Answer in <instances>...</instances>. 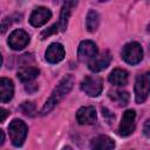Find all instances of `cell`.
I'll use <instances>...</instances> for the list:
<instances>
[{"label":"cell","mask_w":150,"mask_h":150,"mask_svg":"<svg viewBox=\"0 0 150 150\" xmlns=\"http://www.w3.org/2000/svg\"><path fill=\"white\" fill-rule=\"evenodd\" d=\"M74 76L71 74L66 75L60 82L59 84L54 88V90L52 91V95L49 96V98L47 100V102L45 103V105L41 109V115H46L48 114L50 110H53V108L71 90L73 86H74Z\"/></svg>","instance_id":"1"},{"label":"cell","mask_w":150,"mask_h":150,"mask_svg":"<svg viewBox=\"0 0 150 150\" xmlns=\"http://www.w3.org/2000/svg\"><path fill=\"white\" fill-rule=\"evenodd\" d=\"M27 131H28V128L23 121L18 120V118L13 120L8 125V134H9L12 144L18 148L21 146L26 139Z\"/></svg>","instance_id":"2"},{"label":"cell","mask_w":150,"mask_h":150,"mask_svg":"<svg viewBox=\"0 0 150 150\" xmlns=\"http://www.w3.org/2000/svg\"><path fill=\"white\" fill-rule=\"evenodd\" d=\"M122 57L129 64H137L143 59V48L138 42H129L122 48Z\"/></svg>","instance_id":"3"},{"label":"cell","mask_w":150,"mask_h":150,"mask_svg":"<svg viewBox=\"0 0 150 150\" xmlns=\"http://www.w3.org/2000/svg\"><path fill=\"white\" fill-rule=\"evenodd\" d=\"M150 88V74L145 73L138 75L135 82V100L137 103H143L149 95Z\"/></svg>","instance_id":"4"},{"label":"cell","mask_w":150,"mask_h":150,"mask_svg":"<svg viewBox=\"0 0 150 150\" xmlns=\"http://www.w3.org/2000/svg\"><path fill=\"white\" fill-rule=\"evenodd\" d=\"M81 89L88 96L96 97L103 90V81L98 76H87L81 83Z\"/></svg>","instance_id":"5"},{"label":"cell","mask_w":150,"mask_h":150,"mask_svg":"<svg viewBox=\"0 0 150 150\" xmlns=\"http://www.w3.org/2000/svg\"><path fill=\"white\" fill-rule=\"evenodd\" d=\"M135 118H136V112L132 109H129L127 111H124L121 123H120V128H118V134L123 137L129 136L134 132L136 123H135Z\"/></svg>","instance_id":"6"},{"label":"cell","mask_w":150,"mask_h":150,"mask_svg":"<svg viewBox=\"0 0 150 150\" xmlns=\"http://www.w3.org/2000/svg\"><path fill=\"white\" fill-rule=\"evenodd\" d=\"M8 46L14 50H21L29 43V35L22 29H15L9 34Z\"/></svg>","instance_id":"7"},{"label":"cell","mask_w":150,"mask_h":150,"mask_svg":"<svg viewBox=\"0 0 150 150\" xmlns=\"http://www.w3.org/2000/svg\"><path fill=\"white\" fill-rule=\"evenodd\" d=\"M111 62V55L109 52H103L100 55H95L89 62H88V68L93 73H98L103 69H105Z\"/></svg>","instance_id":"8"},{"label":"cell","mask_w":150,"mask_h":150,"mask_svg":"<svg viewBox=\"0 0 150 150\" xmlns=\"http://www.w3.org/2000/svg\"><path fill=\"white\" fill-rule=\"evenodd\" d=\"M97 54V47L96 45L90 41V40H84L79 45L77 49V56L79 60L84 62V61H90L95 55Z\"/></svg>","instance_id":"9"},{"label":"cell","mask_w":150,"mask_h":150,"mask_svg":"<svg viewBox=\"0 0 150 150\" xmlns=\"http://www.w3.org/2000/svg\"><path fill=\"white\" fill-rule=\"evenodd\" d=\"M52 18V12L46 7H38L33 11L29 16V22L34 27L43 26L49 19Z\"/></svg>","instance_id":"10"},{"label":"cell","mask_w":150,"mask_h":150,"mask_svg":"<svg viewBox=\"0 0 150 150\" xmlns=\"http://www.w3.org/2000/svg\"><path fill=\"white\" fill-rule=\"evenodd\" d=\"M45 57L49 63H57V62L62 61L63 57H64V48H63V46L61 43H59V42L50 43L49 47L46 50Z\"/></svg>","instance_id":"11"},{"label":"cell","mask_w":150,"mask_h":150,"mask_svg":"<svg viewBox=\"0 0 150 150\" xmlns=\"http://www.w3.org/2000/svg\"><path fill=\"white\" fill-rule=\"evenodd\" d=\"M76 120L80 124H94L97 120L96 110L94 107H82L76 112Z\"/></svg>","instance_id":"12"},{"label":"cell","mask_w":150,"mask_h":150,"mask_svg":"<svg viewBox=\"0 0 150 150\" xmlns=\"http://www.w3.org/2000/svg\"><path fill=\"white\" fill-rule=\"evenodd\" d=\"M115 148V141L107 135H98L90 142L91 150H112Z\"/></svg>","instance_id":"13"},{"label":"cell","mask_w":150,"mask_h":150,"mask_svg":"<svg viewBox=\"0 0 150 150\" xmlns=\"http://www.w3.org/2000/svg\"><path fill=\"white\" fill-rule=\"evenodd\" d=\"M14 95V84L7 77L0 79V102H9Z\"/></svg>","instance_id":"14"},{"label":"cell","mask_w":150,"mask_h":150,"mask_svg":"<svg viewBox=\"0 0 150 150\" xmlns=\"http://www.w3.org/2000/svg\"><path fill=\"white\" fill-rule=\"evenodd\" d=\"M109 82L114 86H117V87H122V86H125L128 83V73L124 70V69H120V68H116L114 69L109 77H108Z\"/></svg>","instance_id":"15"},{"label":"cell","mask_w":150,"mask_h":150,"mask_svg":"<svg viewBox=\"0 0 150 150\" xmlns=\"http://www.w3.org/2000/svg\"><path fill=\"white\" fill-rule=\"evenodd\" d=\"M77 2L73 1V2H64L63 6H62V9H61V14H60V20L57 22V27H59V30H66L67 28V25H68V19H69V15H70V11H71V7L75 6Z\"/></svg>","instance_id":"16"},{"label":"cell","mask_w":150,"mask_h":150,"mask_svg":"<svg viewBox=\"0 0 150 150\" xmlns=\"http://www.w3.org/2000/svg\"><path fill=\"white\" fill-rule=\"evenodd\" d=\"M39 74H40V70L38 68H34V67H23V68L19 69L18 77H19V80L21 82H30L34 79H36Z\"/></svg>","instance_id":"17"},{"label":"cell","mask_w":150,"mask_h":150,"mask_svg":"<svg viewBox=\"0 0 150 150\" xmlns=\"http://www.w3.org/2000/svg\"><path fill=\"white\" fill-rule=\"evenodd\" d=\"M100 25V15L94 9H90L87 14V18H86V27L88 29V32L93 33L97 29Z\"/></svg>","instance_id":"18"},{"label":"cell","mask_w":150,"mask_h":150,"mask_svg":"<svg viewBox=\"0 0 150 150\" xmlns=\"http://www.w3.org/2000/svg\"><path fill=\"white\" fill-rule=\"evenodd\" d=\"M110 98L112 101H115L120 107H124L128 104L129 102V94L128 91H121V90H115V91H111L109 94Z\"/></svg>","instance_id":"19"},{"label":"cell","mask_w":150,"mask_h":150,"mask_svg":"<svg viewBox=\"0 0 150 150\" xmlns=\"http://www.w3.org/2000/svg\"><path fill=\"white\" fill-rule=\"evenodd\" d=\"M20 110L22 111V114H25L26 116H34L36 110H35V105L32 102H23L20 105Z\"/></svg>","instance_id":"20"},{"label":"cell","mask_w":150,"mask_h":150,"mask_svg":"<svg viewBox=\"0 0 150 150\" xmlns=\"http://www.w3.org/2000/svg\"><path fill=\"white\" fill-rule=\"evenodd\" d=\"M57 32H59L57 23H54V25H52L50 27H48L47 29H45V30L41 32L40 39H41V40H45V39H47L48 36H50V35H53V34H56Z\"/></svg>","instance_id":"21"},{"label":"cell","mask_w":150,"mask_h":150,"mask_svg":"<svg viewBox=\"0 0 150 150\" xmlns=\"http://www.w3.org/2000/svg\"><path fill=\"white\" fill-rule=\"evenodd\" d=\"M13 16H9V18H6L1 23H0V33H5L6 30H7V28H8V26L13 22Z\"/></svg>","instance_id":"22"},{"label":"cell","mask_w":150,"mask_h":150,"mask_svg":"<svg viewBox=\"0 0 150 150\" xmlns=\"http://www.w3.org/2000/svg\"><path fill=\"white\" fill-rule=\"evenodd\" d=\"M8 115H9L8 110H6V109H4V108H0V123L4 122V121L7 118Z\"/></svg>","instance_id":"23"},{"label":"cell","mask_w":150,"mask_h":150,"mask_svg":"<svg viewBox=\"0 0 150 150\" xmlns=\"http://www.w3.org/2000/svg\"><path fill=\"white\" fill-rule=\"evenodd\" d=\"M4 142H5V134H4V131L0 129V146L4 144Z\"/></svg>","instance_id":"24"},{"label":"cell","mask_w":150,"mask_h":150,"mask_svg":"<svg viewBox=\"0 0 150 150\" xmlns=\"http://www.w3.org/2000/svg\"><path fill=\"white\" fill-rule=\"evenodd\" d=\"M148 125H149V120L145 121V125H144V134H145V136H149V129H148Z\"/></svg>","instance_id":"25"},{"label":"cell","mask_w":150,"mask_h":150,"mask_svg":"<svg viewBox=\"0 0 150 150\" xmlns=\"http://www.w3.org/2000/svg\"><path fill=\"white\" fill-rule=\"evenodd\" d=\"M1 64H2V56H1V54H0V67H1Z\"/></svg>","instance_id":"26"}]
</instances>
